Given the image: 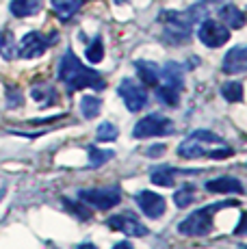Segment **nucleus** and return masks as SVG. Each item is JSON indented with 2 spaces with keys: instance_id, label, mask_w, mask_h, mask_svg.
<instances>
[{
  "instance_id": "nucleus-1",
  "label": "nucleus",
  "mask_w": 247,
  "mask_h": 249,
  "mask_svg": "<svg viewBox=\"0 0 247 249\" xmlns=\"http://www.w3.org/2000/svg\"><path fill=\"white\" fill-rule=\"evenodd\" d=\"M59 80L65 85V89H68V91H78V89L100 91V89L106 87L102 74H98L96 70L83 65V63H80V59L74 54L72 50H68L63 56H61Z\"/></svg>"
},
{
  "instance_id": "nucleus-2",
  "label": "nucleus",
  "mask_w": 247,
  "mask_h": 249,
  "mask_svg": "<svg viewBox=\"0 0 247 249\" xmlns=\"http://www.w3.org/2000/svg\"><path fill=\"white\" fill-rule=\"evenodd\" d=\"M228 206H239L236 199H228V202H217L211 206H204V208L191 213L184 221L178 223V232L184 236H206L212 230V217H215L217 210L228 208Z\"/></svg>"
},
{
  "instance_id": "nucleus-3",
  "label": "nucleus",
  "mask_w": 247,
  "mask_h": 249,
  "mask_svg": "<svg viewBox=\"0 0 247 249\" xmlns=\"http://www.w3.org/2000/svg\"><path fill=\"white\" fill-rule=\"evenodd\" d=\"M159 22L163 24V39L174 46L187 44L195 24L189 11H163L159 16Z\"/></svg>"
},
{
  "instance_id": "nucleus-4",
  "label": "nucleus",
  "mask_w": 247,
  "mask_h": 249,
  "mask_svg": "<svg viewBox=\"0 0 247 249\" xmlns=\"http://www.w3.org/2000/svg\"><path fill=\"white\" fill-rule=\"evenodd\" d=\"M223 143L226 141L211 130H193L191 135L178 145V156H182V159H187V160L204 159V156L211 159L212 150H215L212 145H223Z\"/></svg>"
},
{
  "instance_id": "nucleus-5",
  "label": "nucleus",
  "mask_w": 247,
  "mask_h": 249,
  "mask_svg": "<svg viewBox=\"0 0 247 249\" xmlns=\"http://www.w3.org/2000/svg\"><path fill=\"white\" fill-rule=\"evenodd\" d=\"M78 199L87 204L89 208L108 210V208H115L122 202V189L120 184L100 186V189H83L78 191Z\"/></svg>"
},
{
  "instance_id": "nucleus-6",
  "label": "nucleus",
  "mask_w": 247,
  "mask_h": 249,
  "mask_svg": "<svg viewBox=\"0 0 247 249\" xmlns=\"http://www.w3.org/2000/svg\"><path fill=\"white\" fill-rule=\"evenodd\" d=\"M174 135V122L165 115L150 113L135 124L132 137L135 139H150V137H169Z\"/></svg>"
},
{
  "instance_id": "nucleus-7",
  "label": "nucleus",
  "mask_w": 247,
  "mask_h": 249,
  "mask_svg": "<svg viewBox=\"0 0 247 249\" xmlns=\"http://www.w3.org/2000/svg\"><path fill=\"white\" fill-rule=\"evenodd\" d=\"M117 93H120V98L124 100L126 108L132 113L143 111L145 104H148V91L135 78H124L120 83V87H117Z\"/></svg>"
},
{
  "instance_id": "nucleus-8",
  "label": "nucleus",
  "mask_w": 247,
  "mask_h": 249,
  "mask_svg": "<svg viewBox=\"0 0 247 249\" xmlns=\"http://www.w3.org/2000/svg\"><path fill=\"white\" fill-rule=\"evenodd\" d=\"M197 37L206 48H221L223 44L230 41V28H228L226 24L217 22V20L204 18V20L199 22Z\"/></svg>"
},
{
  "instance_id": "nucleus-9",
  "label": "nucleus",
  "mask_w": 247,
  "mask_h": 249,
  "mask_svg": "<svg viewBox=\"0 0 247 249\" xmlns=\"http://www.w3.org/2000/svg\"><path fill=\"white\" fill-rule=\"evenodd\" d=\"M108 230H115L120 234H126V236H145L148 234V228L135 217V213L130 210H124L120 214H111L106 219Z\"/></svg>"
},
{
  "instance_id": "nucleus-10",
  "label": "nucleus",
  "mask_w": 247,
  "mask_h": 249,
  "mask_svg": "<svg viewBox=\"0 0 247 249\" xmlns=\"http://www.w3.org/2000/svg\"><path fill=\"white\" fill-rule=\"evenodd\" d=\"M54 37L56 35H50V39H48V37H44L37 31L26 33V35L22 37V41L18 44V56H20V59H37V56H41L48 50V46L54 41Z\"/></svg>"
},
{
  "instance_id": "nucleus-11",
  "label": "nucleus",
  "mask_w": 247,
  "mask_h": 249,
  "mask_svg": "<svg viewBox=\"0 0 247 249\" xmlns=\"http://www.w3.org/2000/svg\"><path fill=\"white\" fill-rule=\"evenodd\" d=\"M137 206H139L141 213L150 219H159L160 214H165V210H167L165 197L154 193V191H139V193H137Z\"/></svg>"
},
{
  "instance_id": "nucleus-12",
  "label": "nucleus",
  "mask_w": 247,
  "mask_h": 249,
  "mask_svg": "<svg viewBox=\"0 0 247 249\" xmlns=\"http://www.w3.org/2000/svg\"><path fill=\"white\" fill-rule=\"evenodd\" d=\"M159 78H163L160 80L163 87L180 91V93H182V89H184V68L180 63H176V61L165 63L163 68H160V71H159Z\"/></svg>"
},
{
  "instance_id": "nucleus-13",
  "label": "nucleus",
  "mask_w": 247,
  "mask_h": 249,
  "mask_svg": "<svg viewBox=\"0 0 247 249\" xmlns=\"http://www.w3.org/2000/svg\"><path fill=\"white\" fill-rule=\"evenodd\" d=\"M221 70L226 71V74H243L247 70V48L245 46L230 48V52L223 56Z\"/></svg>"
},
{
  "instance_id": "nucleus-14",
  "label": "nucleus",
  "mask_w": 247,
  "mask_h": 249,
  "mask_svg": "<svg viewBox=\"0 0 247 249\" xmlns=\"http://www.w3.org/2000/svg\"><path fill=\"white\" fill-rule=\"evenodd\" d=\"M206 191L208 193H234V195H243L245 186L239 178H232V176H219L215 180L206 182Z\"/></svg>"
},
{
  "instance_id": "nucleus-15",
  "label": "nucleus",
  "mask_w": 247,
  "mask_h": 249,
  "mask_svg": "<svg viewBox=\"0 0 247 249\" xmlns=\"http://www.w3.org/2000/svg\"><path fill=\"white\" fill-rule=\"evenodd\" d=\"M178 174H197V171H180V169H174V167H169V165H160V167H156V169H152V174H150V178L154 184H159V186H174L176 184V176Z\"/></svg>"
},
{
  "instance_id": "nucleus-16",
  "label": "nucleus",
  "mask_w": 247,
  "mask_h": 249,
  "mask_svg": "<svg viewBox=\"0 0 247 249\" xmlns=\"http://www.w3.org/2000/svg\"><path fill=\"white\" fill-rule=\"evenodd\" d=\"M44 9V0H11L9 11L16 18H31Z\"/></svg>"
},
{
  "instance_id": "nucleus-17",
  "label": "nucleus",
  "mask_w": 247,
  "mask_h": 249,
  "mask_svg": "<svg viewBox=\"0 0 247 249\" xmlns=\"http://www.w3.org/2000/svg\"><path fill=\"white\" fill-rule=\"evenodd\" d=\"M31 95L37 104H41V107H52V104H56V100H59V93H56L54 85H50V83L33 85Z\"/></svg>"
},
{
  "instance_id": "nucleus-18",
  "label": "nucleus",
  "mask_w": 247,
  "mask_h": 249,
  "mask_svg": "<svg viewBox=\"0 0 247 249\" xmlns=\"http://www.w3.org/2000/svg\"><path fill=\"white\" fill-rule=\"evenodd\" d=\"M219 20L221 24H226L228 28H243L245 26V13L241 11L236 4H223L219 9Z\"/></svg>"
},
{
  "instance_id": "nucleus-19",
  "label": "nucleus",
  "mask_w": 247,
  "mask_h": 249,
  "mask_svg": "<svg viewBox=\"0 0 247 249\" xmlns=\"http://www.w3.org/2000/svg\"><path fill=\"white\" fill-rule=\"evenodd\" d=\"M52 9L61 22H70L83 9V0H52Z\"/></svg>"
},
{
  "instance_id": "nucleus-20",
  "label": "nucleus",
  "mask_w": 247,
  "mask_h": 249,
  "mask_svg": "<svg viewBox=\"0 0 247 249\" xmlns=\"http://www.w3.org/2000/svg\"><path fill=\"white\" fill-rule=\"evenodd\" d=\"M135 70L145 85H150V87H156V85H159L160 68L156 63H152V61H135Z\"/></svg>"
},
{
  "instance_id": "nucleus-21",
  "label": "nucleus",
  "mask_w": 247,
  "mask_h": 249,
  "mask_svg": "<svg viewBox=\"0 0 247 249\" xmlns=\"http://www.w3.org/2000/svg\"><path fill=\"white\" fill-rule=\"evenodd\" d=\"M0 56L7 61L18 59V44L11 31H0Z\"/></svg>"
},
{
  "instance_id": "nucleus-22",
  "label": "nucleus",
  "mask_w": 247,
  "mask_h": 249,
  "mask_svg": "<svg viewBox=\"0 0 247 249\" xmlns=\"http://www.w3.org/2000/svg\"><path fill=\"white\" fill-rule=\"evenodd\" d=\"M100 111H102V100L98 95H85L80 100V113H83L85 119H93L98 117Z\"/></svg>"
},
{
  "instance_id": "nucleus-23",
  "label": "nucleus",
  "mask_w": 247,
  "mask_h": 249,
  "mask_svg": "<svg viewBox=\"0 0 247 249\" xmlns=\"http://www.w3.org/2000/svg\"><path fill=\"white\" fill-rule=\"evenodd\" d=\"M87 156H89V167H91V169H98V167H102L106 160H111L113 156H115V152L100 150L96 145H87Z\"/></svg>"
},
{
  "instance_id": "nucleus-24",
  "label": "nucleus",
  "mask_w": 247,
  "mask_h": 249,
  "mask_svg": "<svg viewBox=\"0 0 247 249\" xmlns=\"http://www.w3.org/2000/svg\"><path fill=\"white\" fill-rule=\"evenodd\" d=\"M193 202H195V186L193 184H184L180 186L174 193V204L176 208H189Z\"/></svg>"
},
{
  "instance_id": "nucleus-25",
  "label": "nucleus",
  "mask_w": 247,
  "mask_h": 249,
  "mask_svg": "<svg viewBox=\"0 0 247 249\" xmlns=\"http://www.w3.org/2000/svg\"><path fill=\"white\" fill-rule=\"evenodd\" d=\"M63 204H65V208H68V213H72L80 221H89V219H91V208L85 202H72V199L63 197Z\"/></svg>"
},
{
  "instance_id": "nucleus-26",
  "label": "nucleus",
  "mask_w": 247,
  "mask_h": 249,
  "mask_svg": "<svg viewBox=\"0 0 247 249\" xmlns=\"http://www.w3.org/2000/svg\"><path fill=\"white\" fill-rule=\"evenodd\" d=\"M221 95L228 102H241V100H243V85H241L239 80H228L221 87Z\"/></svg>"
},
{
  "instance_id": "nucleus-27",
  "label": "nucleus",
  "mask_w": 247,
  "mask_h": 249,
  "mask_svg": "<svg viewBox=\"0 0 247 249\" xmlns=\"http://www.w3.org/2000/svg\"><path fill=\"white\" fill-rule=\"evenodd\" d=\"M117 137H120V130H117V126L113 122H102L98 126V130H96V139H98L100 143L115 141Z\"/></svg>"
},
{
  "instance_id": "nucleus-28",
  "label": "nucleus",
  "mask_w": 247,
  "mask_h": 249,
  "mask_svg": "<svg viewBox=\"0 0 247 249\" xmlns=\"http://www.w3.org/2000/svg\"><path fill=\"white\" fill-rule=\"evenodd\" d=\"M89 63H100L104 59V44H102V37H93V41L87 46V52H85Z\"/></svg>"
},
{
  "instance_id": "nucleus-29",
  "label": "nucleus",
  "mask_w": 247,
  "mask_h": 249,
  "mask_svg": "<svg viewBox=\"0 0 247 249\" xmlns=\"http://www.w3.org/2000/svg\"><path fill=\"white\" fill-rule=\"evenodd\" d=\"M156 98H159V102H163L165 107H178L180 102V91H174V89H167V87H156Z\"/></svg>"
},
{
  "instance_id": "nucleus-30",
  "label": "nucleus",
  "mask_w": 247,
  "mask_h": 249,
  "mask_svg": "<svg viewBox=\"0 0 247 249\" xmlns=\"http://www.w3.org/2000/svg\"><path fill=\"white\" fill-rule=\"evenodd\" d=\"M4 98H7V107L9 108L22 107V102H24V98H22V91L16 89V87H7V89H4Z\"/></svg>"
},
{
  "instance_id": "nucleus-31",
  "label": "nucleus",
  "mask_w": 247,
  "mask_h": 249,
  "mask_svg": "<svg viewBox=\"0 0 247 249\" xmlns=\"http://www.w3.org/2000/svg\"><path fill=\"white\" fill-rule=\"evenodd\" d=\"M165 150H167V147H165L163 143H156V145H150V147H145V150H141V152H143L145 156H152V159H156V156H163Z\"/></svg>"
},
{
  "instance_id": "nucleus-32",
  "label": "nucleus",
  "mask_w": 247,
  "mask_h": 249,
  "mask_svg": "<svg viewBox=\"0 0 247 249\" xmlns=\"http://www.w3.org/2000/svg\"><path fill=\"white\" fill-rule=\"evenodd\" d=\"M245 226H247V214L241 213V217H239V228L234 230V234H243V232H245Z\"/></svg>"
},
{
  "instance_id": "nucleus-33",
  "label": "nucleus",
  "mask_w": 247,
  "mask_h": 249,
  "mask_svg": "<svg viewBox=\"0 0 247 249\" xmlns=\"http://www.w3.org/2000/svg\"><path fill=\"white\" fill-rule=\"evenodd\" d=\"M113 249H135V247H132L128 241H122V243H115V245H113Z\"/></svg>"
},
{
  "instance_id": "nucleus-34",
  "label": "nucleus",
  "mask_w": 247,
  "mask_h": 249,
  "mask_svg": "<svg viewBox=\"0 0 247 249\" xmlns=\"http://www.w3.org/2000/svg\"><path fill=\"white\" fill-rule=\"evenodd\" d=\"M76 249H98V247L93 245V243H80V245L76 247Z\"/></svg>"
},
{
  "instance_id": "nucleus-35",
  "label": "nucleus",
  "mask_w": 247,
  "mask_h": 249,
  "mask_svg": "<svg viewBox=\"0 0 247 249\" xmlns=\"http://www.w3.org/2000/svg\"><path fill=\"white\" fill-rule=\"evenodd\" d=\"M115 4H126V2H130V0H113Z\"/></svg>"
},
{
  "instance_id": "nucleus-36",
  "label": "nucleus",
  "mask_w": 247,
  "mask_h": 249,
  "mask_svg": "<svg viewBox=\"0 0 247 249\" xmlns=\"http://www.w3.org/2000/svg\"><path fill=\"white\" fill-rule=\"evenodd\" d=\"M204 2H217V0H204Z\"/></svg>"
}]
</instances>
